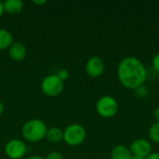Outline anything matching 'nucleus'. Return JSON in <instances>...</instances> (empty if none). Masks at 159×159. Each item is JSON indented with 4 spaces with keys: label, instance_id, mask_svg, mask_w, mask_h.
Masks as SVG:
<instances>
[{
    "label": "nucleus",
    "instance_id": "nucleus-1",
    "mask_svg": "<svg viewBox=\"0 0 159 159\" xmlns=\"http://www.w3.org/2000/svg\"><path fill=\"white\" fill-rule=\"evenodd\" d=\"M117 75L124 87L136 89L144 84L147 77V70L139 58L128 56L119 62Z\"/></svg>",
    "mask_w": 159,
    "mask_h": 159
},
{
    "label": "nucleus",
    "instance_id": "nucleus-2",
    "mask_svg": "<svg viewBox=\"0 0 159 159\" xmlns=\"http://www.w3.org/2000/svg\"><path fill=\"white\" fill-rule=\"evenodd\" d=\"M47 126L39 119H33L22 127V135L25 140L33 143L39 142L47 135Z\"/></svg>",
    "mask_w": 159,
    "mask_h": 159
},
{
    "label": "nucleus",
    "instance_id": "nucleus-3",
    "mask_svg": "<svg viewBox=\"0 0 159 159\" xmlns=\"http://www.w3.org/2000/svg\"><path fill=\"white\" fill-rule=\"evenodd\" d=\"M87 137L85 128L79 124H72L68 126L63 132V140L65 143L72 146L81 144Z\"/></svg>",
    "mask_w": 159,
    "mask_h": 159
},
{
    "label": "nucleus",
    "instance_id": "nucleus-4",
    "mask_svg": "<svg viewBox=\"0 0 159 159\" xmlns=\"http://www.w3.org/2000/svg\"><path fill=\"white\" fill-rule=\"evenodd\" d=\"M96 109L98 114L102 117H112L116 116L118 111V102L114 97L105 95L98 100Z\"/></svg>",
    "mask_w": 159,
    "mask_h": 159
},
{
    "label": "nucleus",
    "instance_id": "nucleus-5",
    "mask_svg": "<svg viewBox=\"0 0 159 159\" xmlns=\"http://www.w3.org/2000/svg\"><path fill=\"white\" fill-rule=\"evenodd\" d=\"M41 89L46 95L55 97L61 93L63 89V81L57 75H50L43 79Z\"/></svg>",
    "mask_w": 159,
    "mask_h": 159
},
{
    "label": "nucleus",
    "instance_id": "nucleus-6",
    "mask_svg": "<svg viewBox=\"0 0 159 159\" xmlns=\"http://www.w3.org/2000/svg\"><path fill=\"white\" fill-rule=\"evenodd\" d=\"M129 150L132 156L146 158L152 153V144L145 139H137L132 142Z\"/></svg>",
    "mask_w": 159,
    "mask_h": 159
},
{
    "label": "nucleus",
    "instance_id": "nucleus-7",
    "mask_svg": "<svg viewBox=\"0 0 159 159\" xmlns=\"http://www.w3.org/2000/svg\"><path fill=\"white\" fill-rule=\"evenodd\" d=\"M5 152L9 158L20 159L25 155L26 146L24 143L20 140H11L7 143L5 147Z\"/></svg>",
    "mask_w": 159,
    "mask_h": 159
},
{
    "label": "nucleus",
    "instance_id": "nucleus-8",
    "mask_svg": "<svg viewBox=\"0 0 159 159\" xmlns=\"http://www.w3.org/2000/svg\"><path fill=\"white\" fill-rule=\"evenodd\" d=\"M104 61L99 56H93L89 59L86 64V72L91 77H99L104 72Z\"/></svg>",
    "mask_w": 159,
    "mask_h": 159
},
{
    "label": "nucleus",
    "instance_id": "nucleus-9",
    "mask_svg": "<svg viewBox=\"0 0 159 159\" xmlns=\"http://www.w3.org/2000/svg\"><path fill=\"white\" fill-rule=\"evenodd\" d=\"M9 56L16 61H21L26 57V48L20 42H14L9 47Z\"/></svg>",
    "mask_w": 159,
    "mask_h": 159
},
{
    "label": "nucleus",
    "instance_id": "nucleus-10",
    "mask_svg": "<svg viewBox=\"0 0 159 159\" xmlns=\"http://www.w3.org/2000/svg\"><path fill=\"white\" fill-rule=\"evenodd\" d=\"M112 159H131L132 155L129 150L125 145H116L111 151Z\"/></svg>",
    "mask_w": 159,
    "mask_h": 159
},
{
    "label": "nucleus",
    "instance_id": "nucleus-11",
    "mask_svg": "<svg viewBox=\"0 0 159 159\" xmlns=\"http://www.w3.org/2000/svg\"><path fill=\"white\" fill-rule=\"evenodd\" d=\"M4 11L9 14H18L23 7V3L20 0H7L3 3Z\"/></svg>",
    "mask_w": 159,
    "mask_h": 159
},
{
    "label": "nucleus",
    "instance_id": "nucleus-12",
    "mask_svg": "<svg viewBox=\"0 0 159 159\" xmlns=\"http://www.w3.org/2000/svg\"><path fill=\"white\" fill-rule=\"evenodd\" d=\"M13 43L11 34L6 29H0V50L9 48Z\"/></svg>",
    "mask_w": 159,
    "mask_h": 159
},
{
    "label": "nucleus",
    "instance_id": "nucleus-13",
    "mask_svg": "<svg viewBox=\"0 0 159 159\" xmlns=\"http://www.w3.org/2000/svg\"><path fill=\"white\" fill-rule=\"evenodd\" d=\"M47 138L50 143H57L63 139V132L59 128H51L47 131Z\"/></svg>",
    "mask_w": 159,
    "mask_h": 159
},
{
    "label": "nucleus",
    "instance_id": "nucleus-14",
    "mask_svg": "<svg viewBox=\"0 0 159 159\" xmlns=\"http://www.w3.org/2000/svg\"><path fill=\"white\" fill-rule=\"evenodd\" d=\"M149 137L154 143H159V122L154 123L149 129Z\"/></svg>",
    "mask_w": 159,
    "mask_h": 159
},
{
    "label": "nucleus",
    "instance_id": "nucleus-15",
    "mask_svg": "<svg viewBox=\"0 0 159 159\" xmlns=\"http://www.w3.org/2000/svg\"><path fill=\"white\" fill-rule=\"evenodd\" d=\"M135 92H136V94H137L139 97L144 98V97H146V96L148 95L149 89H148V88H147L146 86H144V84H143V85L140 86L139 88H137V89H135Z\"/></svg>",
    "mask_w": 159,
    "mask_h": 159
},
{
    "label": "nucleus",
    "instance_id": "nucleus-16",
    "mask_svg": "<svg viewBox=\"0 0 159 159\" xmlns=\"http://www.w3.org/2000/svg\"><path fill=\"white\" fill-rule=\"evenodd\" d=\"M46 159H63V157L61 153L59 152H52L48 155Z\"/></svg>",
    "mask_w": 159,
    "mask_h": 159
},
{
    "label": "nucleus",
    "instance_id": "nucleus-17",
    "mask_svg": "<svg viewBox=\"0 0 159 159\" xmlns=\"http://www.w3.org/2000/svg\"><path fill=\"white\" fill-rule=\"evenodd\" d=\"M153 67L155 68L156 71L159 73V53L156 54L155 57L153 58Z\"/></svg>",
    "mask_w": 159,
    "mask_h": 159
},
{
    "label": "nucleus",
    "instance_id": "nucleus-18",
    "mask_svg": "<svg viewBox=\"0 0 159 159\" xmlns=\"http://www.w3.org/2000/svg\"><path fill=\"white\" fill-rule=\"evenodd\" d=\"M58 76L62 80V81H64V80H66L67 78H68V76H69V73H68V71L67 70H61L60 72H59V75H58Z\"/></svg>",
    "mask_w": 159,
    "mask_h": 159
},
{
    "label": "nucleus",
    "instance_id": "nucleus-19",
    "mask_svg": "<svg viewBox=\"0 0 159 159\" xmlns=\"http://www.w3.org/2000/svg\"><path fill=\"white\" fill-rule=\"evenodd\" d=\"M145 159H159V153H157V152H152Z\"/></svg>",
    "mask_w": 159,
    "mask_h": 159
},
{
    "label": "nucleus",
    "instance_id": "nucleus-20",
    "mask_svg": "<svg viewBox=\"0 0 159 159\" xmlns=\"http://www.w3.org/2000/svg\"><path fill=\"white\" fill-rule=\"evenodd\" d=\"M155 117L157 120V122H159V106L155 110Z\"/></svg>",
    "mask_w": 159,
    "mask_h": 159
},
{
    "label": "nucleus",
    "instance_id": "nucleus-21",
    "mask_svg": "<svg viewBox=\"0 0 159 159\" xmlns=\"http://www.w3.org/2000/svg\"><path fill=\"white\" fill-rule=\"evenodd\" d=\"M34 3L35 5H43V4H46L47 1L46 0H43V1H34Z\"/></svg>",
    "mask_w": 159,
    "mask_h": 159
},
{
    "label": "nucleus",
    "instance_id": "nucleus-22",
    "mask_svg": "<svg viewBox=\"0 0 159 159\" xmlns=\"http://www.w3.org/2000/svg\"><path fill=\"white\" fill-rule=\"evenodd\" d=\"M3 12H4V6H3V3L0 2V17L3 15Z\"/></svg>",
    "mask_w": 159,
    "mask_h": 159
},
{
    "label": "nucleus",
    "instance_id": "nucleus-23",
    "mask_svg": "<svg viewBox=\"0 0 159 159\" xmlns=\"http://www.w3.org/2000/svg\"><path fill=\"white\" fill-rule=\"evenodd\" d=\"M26 159H45L44 157H39V156H33V157H28V158Z\"/></svg>",
    "mask_w": 159,
    "mask_h": 159
},
{
    "label": "nucleus",
    "instance_id": "nucleus-24",
    "mask_svg": "<svg viewBox=\"0 0 159 159\" xmlns=\"http://www.w3.org/2000/svg\"><path fill=\"white\" fill-rule=\"evenodd\" d=\"M3 112H4V104H3V102L0 101V115H2Z\"/></svg>",
    "mask_w": 159,
    "mask_h": 159
},
{
    "label": "nucleus",
    "instance_id": "nucleus-25",
    "mask_svg": "<svg viewBox=\"0 0 159 159\" xmlns=\"http://www.w3.org/2000/svg\"><path fill=\"white\" fill-rule=\"evenodd\" d=\"M131 159H145V158H143V157H135V156H132Z\"/></svg>",
    "mask_w": 159,
    "mask_h": 159
}]
</instances>
